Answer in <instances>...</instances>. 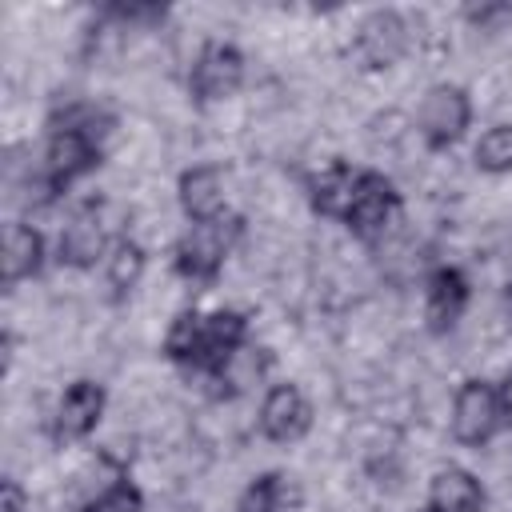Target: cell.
Wrapping results in <instances>:
<instances>
[{
	"label": "cell",
	"mask_w": 512,
	"mask_h": 512,
	"mask_svg": "<svg viewBox=\"0 0 512 512\" xmlns=\"http://www.w3.org/2000/svg\"><path fill=\"white\" fill-rule=\"evenodd\" d=\"M236 220L220 216V220H204V224H188V232L176 240V272L188 284H212L232 252L236 240Z\"/></svg>",
	"instance_id": "cell-1"
},
{
	"label": "cell",
	"mask_w": 512,
	"mask_h": 512,
	"mask_svg": "<svg viewBox=\"0 0 512 512\" xmlns=\"http://www.w3.org/2000/svg\"><path fill=\"white\" fill-rule=\"evenodd\" d=\"M472 124V96L468 88L460 84H432L420 100V112H416V128L424 136V144L432 152H444L452 148Z\"/></svg>",
	"instance_id": "cell-2"
},
{
	"label": "cell",
	"mask_w": 512,
	"mask_h": 512,
	"mask_svg": "<svg viewBox=\"0 0 512 512\" xmlns=\"http://www.w3.org/2000/svg\"><path fill=\"white\" fill-rule=\"evenodd\" d=\"M400 212V192L384 172H360L356 188H352V204L344 212V224L352 236L360 240H380L388 232V224Z\"/></svg>",
	"instance_id": "cell-3"
},
{
	"label": "cell",
	"mask_w": 512,
	"mask_h": 512,
	"mask_svg": "<svg viewBox=\"0 0 512 512\" xmlns=\"http://www.w3.org/2000/svg\"><path fill=\"white\" fill-rule=\"evenodd\" d=\"M500 428H504V420H500L496 388L480 376L464 380L452 396V436L468 448H484Z\"/></svg>",
	"instance_id": "cell-4"
},
{
	"label": "cell",
	"mask_w": 512,
	"mask_h": 512,
	"mask_svg": "<svg viewBox=\"0 0 512 512\" xmlns=\"http://www.w3.org/2000/svg\"><path fill=\"white\" fill-rule=\"evenodd\" d=\"M240 84H244V52L236 44L212 40L196 52L192 72H188V88L196 100H204V104L228 100V96H236Z\"/></svg>",
	"instance_id": "cell-5"
},
{
	"label": "cell",
	"mask_w": 512,
	"mask_h": 512,
	"mask_svg": "<svg viewBox=\"0 0 512 512\" xmlns=\"http://www.w3.org/2000/svg\"><path fill=\"white\" fill-rule=\"evenodd\" d=\"M104 388L96 380H72L56 404V416H52V436L60 444H76V440H88L104 416Z\"/></svg>",
	"instance_id": "cell-6"
},
{
	"label": "cell",
	"mask_w": 512,
	"mask_h": 512,
	"mask_svg": "<svg viewBox=\"0 0 512 512\" xmlns=\"http://www.w3.org/2000/svg\"><path fill=\"white\" fill-rule=\"evenodd\" d=\"M312 428V404L296 384H272L260 400V432L272 444H296Z\"/></svg>",
	"instance_id": "cell-7"
},
{
	"label": "cell",
	"mask_w": 512,
	"mask_h": 512,
	"mask_svg": "<svg viewBox=\"0 0 512 512\" xmlns=\"http://www.w3.org/2000/svg\"><path fill=\"white\" fill-rule=\"evenodd\" d=\"M244 344H248V320L240 312H232V308L204 312V340H200V356H196L192 372H200L204 380L216 376Z\"/></svg>",
	"instance_id": "cell-8"
},
{
	"label": "cell",
	"mask_w": 512,
	"mask_h": 512,
	"mask_svg": "<svg viewBox=\"0 0 512 512\" xmlns=\"http://www.w3.org/2000/svg\"><path fill=\"white\" fill-rule=\"evenodd\" d=\"M108 236H104V224H100V212L96 204H84L68 216L60 240H56V256L68 264V268H92L96 260L108 256Z\"/></svg>",
	"instance_id": "cell-9"
},
{
	"label": "cell",
	"mask_w": 512,
	"mask_h": 512,
	"mask_svg": "<svg viewBox=\"0 0 512 512\" xmlns=\"http://www.w3.org/2000/svg\"><path fill=\"white\" fill-rule=\"evenodd\" d=\"M468 296H472V288H468V276L460 268H452V264L436 268L428 276V288H424V320H428V328L432 332L456 328V320L468 308Z\"/></svg>",
	"instance_id": "cell-10"
},
{
	"label": "cell",
	"mask_w": 512,
	"mask_h": 512,
	"mask_svg": "<svg viewBox=\"0 0 512 512\" xmlns=\"http://www.w3.org/2000/svg\"><path fill=\"white\" fill-rule=\"evenodd\" d=\"M176 196H180V212L188 216V224H204V220H220L224 216V176L216 164H196L188 172H180V184H176Z\"/></svg>",
	"instance_id": "cell-11"
},
{
	"label": "cell",
	"mask_w": 512,
	"mask_h": 512,
	"mask_svg": "<svg viewBox=\"0 0 512 512\" xmlns=\"http://www.w3.org/2000/svg\"><path fill=\"white\" fill-rule=\"evenodd\" d=\"M404 44H408V24L392 8H380V12L364 16L360 28H356V52L364 56L368 68H388L404 52Z\"/></svg>",
	"instance_id": "cell-12"
},
{
	"label": "cell",
	"mask_w": 512,
	"mask_h": 512,
	"mask_svg": "<svg viewBox=\"0 0 512 512\" xmlns=\"http://www.w3.org/2000/svg\"><path fill=\"white\" fill-rule=\"evenodd\" d=\"M48 260V244H44V232L36 224H24V220H12L4 228V248H0V276L4 284H20V280H32Z\"/></svg>",
	"instance_id": "cell-13"
},
{
	"label": "cell",
	"mask_w": 512,
	"mask_h": 512,
	"mask_svg": "<svg viewBox=\"0 0 512 512\" xmlns=\"http://www.w3.org/2000/svg\"><path fill=\"white\" fill-rule=\"evenodd\" d=\"M484 508H488L484 488L468 468L448 464L428 480V512H484Z\"/></svg>",
	"instance_id": "cell-14"
},
{
	"label": "cell",
	"mask_w": 512,
	"mask_h": 512,
	"mask_svg": "<svg viewBox=\"0 0 512 512\" xmlns=\"http://www.w3.org/2000/svg\"><path fill=\"white\" fill-rule=\"evenodd\" d=\"M356 176H360V172L348 168L344 160H332L328 168H320V172L312 176V184H308L312 208H316L320 216H336V220H344V212H348V204H352Z\"/></svg>",
	"instance_id": "cell-15"
},
{
	"label": "cell",
	"mask_w": 512,
	"mask_h": 512,
	"mask_svg": "<svg viewBox=\"0 0 512 512\" xmlns=\"http://www.w3.org/2000/svg\"><path fill=\"white\" fill-rule=\"evenodd\" d=\"M296 504H300L296 476H288V472H264V476H256L240 492L236 512H296Z\"/></svg>",
	"instance_id": "cell-16"
},
{
	"label": "cell",
	"mask_w": 512,
	"mask_h": 512,
	"mask_svg": "<svg viewBox=\"0 0 512 512\" xmlns=\"http://www.w3.org/2000/svg\"><path fill=\"white\" fill-rule=\"evenodd\" d=\"M144 268H148V256H144V248H140L132 236L112 240V248H108V256H104V276H108V288H112L116 296L132 292V288L140 284Z\"/></svg>",
	"instance_id": "cell-17"
},
{
	"label": "cell",
	"mask_w": 512,
	"mask_h": 512,
	"mask_svg": "<svg viewBox=\"0 0 512 512\" xmlns=\"http://www.w3.org/2000/svg\"><path fill=\"white\" fill-rule=\"evenodd\" d=\"M200 340H204V312L188 308V312H180V316L168 324L164 356H168L172 364L192 368V364H196V356H200Z\"/></svg>",
	"instance_id": "cell-18"
},
{
	"label": "cell",
	"mask_w": 512,
	"mask_h": 512,
	"mask_svg": "<svg viewBox=\"0 0 512 512\" xmlns=\"http://www.w3.org/2000/svg\"><path fill=\"white\" fill-rule=\"evenodd\" d=\"M472 156H476V168L484 172H512V124H492L476 140Z\"/></svg>",
	"instance_id": "cell-19"
},
{
	"label": "cell",
	"mask_w": 512,
	"mask_h": 512,
	"mask_svg": "<svg viewBox=\"0 0 512 512\" xmlns=\"http://www.w3.org/2000/svg\"><path fill=\"white\" fill-rule=\"evenodd\" d=\"M84 512H144V492H140L128 476H120V480H112L108 488H100V492L84 504Z\"/></svg>",
	"instance_id": "cell-20"
},
{
	"label": "cell",
	"mask_w": 512,
	"mask_h": 512,
	"mask_svg": "<svg viewBox=\"0 0 512 512\" xmlns=\"http://www.w3.org/2000/svg\"><path fill=\"white\" fill-rule=\"evenodd\" d=\"M0 512H28V492L16 476H4L0 484Z\"/></svg>",
	"instance_id": "cell-21"
},
{
	"label": "cell",
	"mask_w": 512,
	"mask_h": 512,
	"mask_svg": "<svg viewBox=\"0 0 512 512\" xmlns=\"http://www.w3.org/2000/svg\"><path fill=\"white\" fill-rule=\"evenodd\" d=\"M464 16H468L476 28H492L496 20H512V8H508V4H480V8H468Z\"/></svg>",
	"instance_id": "cell-22"
},
{
	"label": "cell",
	"mask_w": 512,
	"mask_h": 512,
	"mask_svg": "<svg viewBox=\"0 0 512 512\" xmlns=\"http://www.w3.org/2000/svg\"><path fill=\"white\" fill-rule=\"evenodd\" d=\"M496 400H500V420H504V428H512V372L496 384Z\"/></svg>",
	"instance_id": "cell-23"
}]
</instances>
